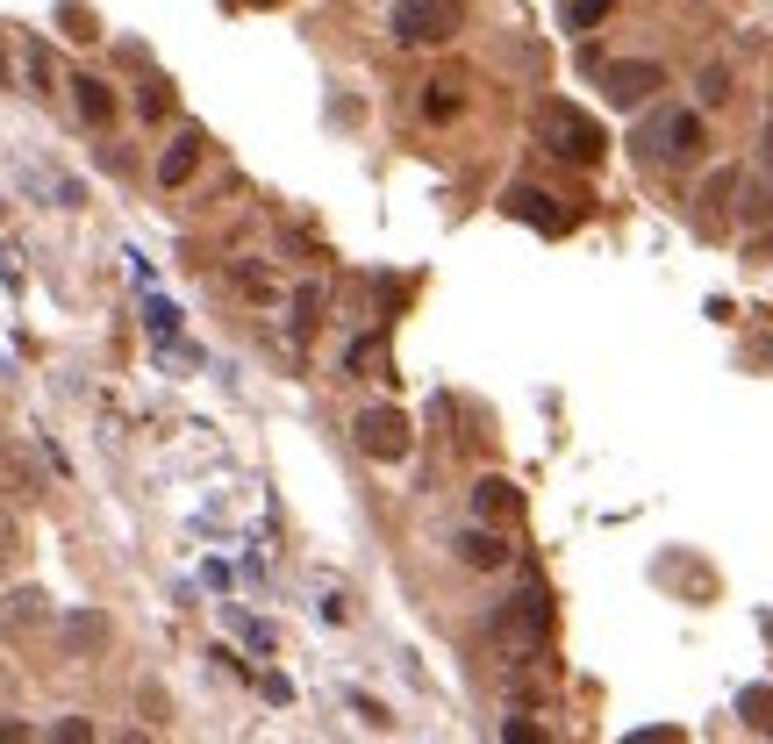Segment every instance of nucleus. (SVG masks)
<instances>
[{
    "label": "nucleus",
    "instance_id": "obj_27",
    "mask_svg": "<svg viewBox=\"0 0 773 744\" xmlns=\"http://www.w3.org/2000/svg\"><path fill=\"white\" fill-rule=\"evenodd\" d=\"M760 165L773 172V123H766V136H760Z\"/></svg>",
    "mask_w": 773,
    "mask_h": 744
},
{
    "label": "nucleus",
    "instance_id": "obj_19",
    "mask_svg": "<svg viewBox=\"0 0 773 744\" xmlns=\"http://www.w3.org/2000/svg\"><path fill=\"white\" fill-rule=\"evenodd\" d=\"M144 315H150V337H173V329H179V308H173V301H158V294L144 301Z\"/></svg>",
    "mask_w": 773,
    "mask_h": 744
},
{
    "label": "nucleus",
    "instance_id": "obj_14",
    "mask_svg": "<svg viewBox=\"0 0 773 744\" xmlns=\"http://www.w3.org/2000/svg\"><path fill=\"white\" fill-rule=\"evenodd\" d=\"M72 86H80V115H86V123H108V115H115V94L101 80H72Z\"/></svg>",
    "mask_w": 773,
    "mask_h": 744
},
{
    "label": "nucleus",
    "instance_id": "obj_20",
    "mask_svg": "<svg viewBox=\"0 0 773 744\" xmlns=\"http://www.w3.org/2000/svg\"><path fill=\"white\" fill-rule=\"evenodd\" d=\"M702 101H709V108L731 101V65H702Z\"/></svg>",
    "mask_w": 773,
    "mask_h": 744
},
{
    "label": "nucleus",
    "instance_id": "obj_25",
    "mask_svg": "<svg viewBox=\"0 0 773 744\" xmlns=\"http://www.w3.org/2000/svg\"><path fill=\"white\" fill-rule=\"evenodd\" d=\"M0 744H36V731H29V723H14V716H0Z\"/></svg>",
    "mask_w": 773,
    "mask_h": 744
},
{
    "label": "nucleus",
    "instance_id": "obj_26",
    "mask_svg": "<svg viewBox=\"0 0 773 744\" xmlns=\"http://www.w3.org/2000/svg\"><path fill=\"white\" fill-rule=\"evenodd\" d=\"M8 558H14V515L0 509V566H8Z\"/></svg>",
    "mask_w": 773,
    "mask_h": 744
},
{
    "label": "nucleus",
    "instance_id": "obj_18",
    "mask_svg": "<svg viewBox=\"0 0 773 744\" xmlns=\"http://www.w3.org/2000/svg\"><path fill=\"white\" fill-rule=\"evenodd\" d=\"M616 8V0H566V29H573V36H581V29H595L602 22V14H609Z\"/></svg>",
    "mask_w": 773,
    "mask_h": 744
},
{
    "label": "nucleus",
    "instance_id": "obj_23",
    "mask_svg": "<svg viewBox=\"0 0 773 744\" xmlns=\"http://www.w3.org/2000/svg\"><path fill=\"white\" fill-rule=\"evenodd\" d=\"M502 737H509V744H544V731H537V723H530V716H515Z\"/></svg>",
    "mask_w": 773,
    "mask_h": 744
},
{
    "label": "nucleus",
    "instance_id": "obj_1",
    "mask_svg": "<svg viewBox=\"0 0 773 744\" xmlns=\"http://www.w3.org/2000/svg\"><path fill=\"white\" fill-rule=\"evenodd\" d=\"M537 144L566 165H602L609 136H602V123L587 108H573V101H537Z\"/></svg>",
    "mask_w": 773,
    "mask_h": 744
},
{
    "label": "nucleus",
    "instance_id": "obj_15",
    "mask_svg": "<svg viewBox=\"0 0 773 744\" xmlns=\"http://www.w3.org/2000/svg\"><path fill=\"white\" fill-rule=\"evenodd\" d=\"M22 80H29V94H51V57H43V43H22Z\"/></svg>",
    "mask_w": 773,
    "mask_h": 744
},
{
    "label": "nucleus",
    "instance_id": "obj_13",
    "mask_svg": "<svg viewBox=\"0 0 773 744\" xmlns=\"http://www.w3.org/2000/svg\"><path fill=\"white\" fill-rule=\"evenodd\" d=\"M738 187H745L738 172H709V187H702V222H723V208H731Z\"/></svg>",
    "mask_w": 773,
    "mask_h": 744
},
{
    "label": "nucleus",
    "instance_id": "obj_17",
    "mask_svg": "<svg viewBox=\"0 0 773 744\" xmlns=\"http://www.w3.org/2000/svg\"><path fill=\"white\" fill-rule=\"evenodd\" d=\"M422 115H430V123H451V115H459V86L430 80V94H422Z\"/></svg>",
    "mask_w": 773,
    "mask_h": 744
},
{
    "label": "nucleus",
    "instance_id": "obj_10",
    "mask_svg": "<svg viewBox=\"0 0 773 744\" xmlns=\"http://www.w3.org/2000/svg\"><path fill=\"white\" fill-rule=\"evenodd\" d=\"M194 165H201V129H179V136H173V150L158 158V187H187Z\"/></svg>",
    "mask_w": 773,
    "mask_h": 744
},
{
    "label": "nucleus",
    "instance_id": "obj_22",
    "mask_svg": "<svg viewBox=\"0 0 773 744\" xmlns=\"http://www.w3.org/2000/svg\"><path fill=\"white\" fill-rule=\"evenodd\" d=\"M624 744H680V731H673V723H651V731H630Z\"/></svg>",
    "mask_w": 773,
    "mask_h": 744
},
{
    "label": "nucleus",
    "instance_id": "obj_11",
    "mask_svg": "<svg viewBox=\"0 0 773 744\" xmlns=\"http://www.w3.org/2000/svg\"><path fill=\"white\" fill-rule=\"evenodd\" d=\"M51 616V601H43V587H22V595H8V609H0V630H29V622Z\"/></svg>",
    "mask_w": 773,
    "mask_h": 744
},
{
    "label": "nucleus",
    "instance_id": "obj_2",
    "mask_svg": "<svg viewBox=\"0 0 773 744\" xmlns=\"http://www.w3.org/2000/svg\"><path fill=\"white\" fill-rule=\"evenodd\" d=\"M494 645H502L509 659H537V651L552 645V595H544V587H523L515 601H502V616H494Z\"/></svg>",
    "mask_w": 773,
    "mask_h": 744
},
{
    "label": "nucleus",
    "instance_id": "obj_7",
    "mask_svg": "<svg viewBox=\"0 0 773 744\" xmlns=\"http://www.w3.org/2000/svg\"><path fill=\"white\" fill-rule=\"evenodd\" d=\"M502 208H509L515 222H537L544 237H566L573 230V216H566V208H552V193H544V187H509Z\"/></svg>",
    "mask_w": 773,
    "mask_h": 744
},
{
    "label": "nucleus",
    "instance_id": "obj_16",
    "mask_svg": "<svg viewBox=\"0 0 773 744\" xmlns=\"http://www.w3.org/2000/svg\"><path fill=\"white\" fill-rule=\"evenodd\" d=\"M738 709H745L752 731H773V688H745V694H738Z\"/></svg>",
    "mask_w": 773,
    "mask_h": 744
},
{
    "label": "nucleus",
    "instance_id": "obj_21",
    "mask_svg": "<svg viewBox=\"0 0 773 744\" xmlns=\"http://www.w3.org/2000/svg\"><path fill=\"white\" fill-rule=\"evenodd\" d=\"M51 744H94V723H86V716H65L51 731Z\"/></svg>",
    "mask_w": 773,
    "mask_h": 744
},
{
    "label": "nucleus",
    "instance_id": "obj_5",
    "mask_svg": "<svg viewBox=\"0 0 773 744\" xmlns=\"http://www.w3.org/2000/svg\"><path fill=\"white\" fill-rule=\"evenodd\" d=\"M666 86V72L651 65V57H624V65H602V94L616 101V108H638Z\"/></svg>",
    "mask_w": 773,
    "mask_h": 744
},
{
    "label": "nucleus",
    "instance_id": "obj_9",
    "mask_svg": "<svg viewBox=\"0 0 773 744\" xmlns=\"http://www.w3.org/2000/svg\"><path fill=\"white\" fill-rule=\"evenodd\" d=\"M459 558H466L473 573H502V566H509V544L494 537L488 523H473V530H459Z\"/></svg>",
    "mask_w": 773,
    "mask_h": 744
},
{
    "label": "nucleus",
    "instance_id": "obj_12",
    "mask_svg": "<svg viewBox=\"0 0 773 744\" xmlns=\"http://www.w3.org/2000/svg\"><path fill=\"white\" fill-rule=\"evenodd\" d=\"M101 637H108V622H101L94 609H80V616H65V651L80 659V651H94Z\"/></svg>",
    "mask_w": 773,
    "mask_h": 744
},
{
    "label": "nucleus",
    "instance_id": "obj_28",
    "mask_svg": "<svg viewBox=\"0 0 773 744\" xmlns=\"http://www.w3.org/2000/svg\"><path fill=\"white\" fill-rule=\"evenodd\" d=\"M123 744H150V737H144V731H129V737H123Z\"/></svg>",
    "mask_w": 773,
    "mask_h": 744
},
{
    "label": "nucleus",
    "instance_id": "obj_3",
    "mask_svg": "<svg viewBox=\"0 0 773 744\" xmlns=\"http://www.w3.org/2000/svg\"><path fill=\"white\" fill-rule=\"evenodd\" d=\"M702 115L694 108H651L645 123H638V150L645 158H659V165H694L702 158Z\"/></svg>",
    "mask_w": 773,
    "mask_h": 744
},
{
    "label": "nucleus",
    "instance_id": "obj_8",
    "mask_svg": "<svg viewBox=\"0 0 773 744\" xmlns=\"http://www.w3.org/2000/svg\"><path fill=\"white\" fill-rule=\"evenodd\" d=\"M473 515H480V523L494 530V523H509V515H523V494H515L502 473H488V480H480V488H473Z\"/></svg>",
    "mask_w": 773,
    "mask_h": 744
},
{
    "label": "nucleus",
    "instance_id": "obj_24",
    "mask_svg": "<svg viewBox=\"0 0 773 744\" xmlns=\"http://www.w3.org/2000/svg\"><path fill=\"white\" fill-rule=\"evenodd\" d=\"M158 108H173V86L150 80V86H144V115H158Z\"/></svg>",
    "mask_w": 773,
    "mask_h": 744
},
{
    "label": "nucleus",
    "instance_id": "obj_6",
    "mask_svg": "<svg viewBox=\"0 0 773 744\" xmlns=\"http://www.w3.org/2000/svg\"><path fill=\"white\" fill-rule=\"evenodd\" d=\"M394 36L401 43H445L451 36V8L445 0H401V8H394Z\"/></svg>",
    "mask_w": 773,
    "mask_h": 744
},
{
    "label": "nucleus",
    "instance_id": "obj_4",
    "mask_svg": "<svg viewBox=\"0 0 773 744\" xmlns=\"http://www.w3.org/2000/svg\"><path fill=\"white\" fill-rule=\"evenodd\" d=\"M352 437H358V451H366V459H380V465L408 459V444H416V430H408L401 408H366V416L352 422Z\"/></svg>",
    "mask_w": 773,
    "mask_h": 744
}]
</instances>
